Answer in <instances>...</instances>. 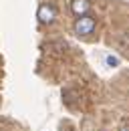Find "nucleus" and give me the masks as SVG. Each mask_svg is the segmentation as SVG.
I'll list each match as a JSON object with an SVG mask.
<instances>
[{
  "label": "nucleus",
  "instance_id": "1",
  "mask_svg": "<svg viewBox=\"0 0 129 131\" xmlns=\"http://www.w3.org/2000/svg\"><path fill=\"white\" fill-rule=\"evenodd\" d=\"M97 28H99V20L91 12L85 14V16L75 18V22H73V32L77 34L79 38H83V40H95Z\"/></svg>",
  "mask_w": 129,
  "mask_h": 131
},
{
  "label": "nucleus",
  "instance_id": "2",
  "mask_svg": "<svg viewBox=\"0 0 129 131\" xmlns=\"http://www.w3.org/2000/svg\"><path fill=\"white\" fill-rule=\"evenodd\" d=\"M38 22L40 24H47V26H52L59 18V10H57V4L55 2H48V0H42L38 4Z\"/></svg>",
  "mask_w": 129,
  "mask_h": 131
},
{
  "label": "nucleus",
  "instance_id": "3",
  "mask_svg": "<svg viewBox=\"0 0 129 131\" xmlns=\"http://www.w3.org/2000/svg\"><path fill=\"white\" fill-rule=\"evenodd\" d=\"M69 8H71L73 16L79 18V16L89 14L91 8H93V4H91V0H71V2H69Z\"/></svg>",
  "mask_w": 129,
  "mask_h": 131
},
{
  "label": "nucleus",
  "instance_id": "4",
  "mask_svg": "<svg viewBox=\"0 0 129 131\" xmlns=\"http://www.w3.org/2000/svg\"><path fill=\"white\" fill-rule=\"evenodd\" d=\"M99 131H107V129H99Z\"/></svg>",
  "mask_w": 129,
  "mask_h": 131
}]
</instances>
